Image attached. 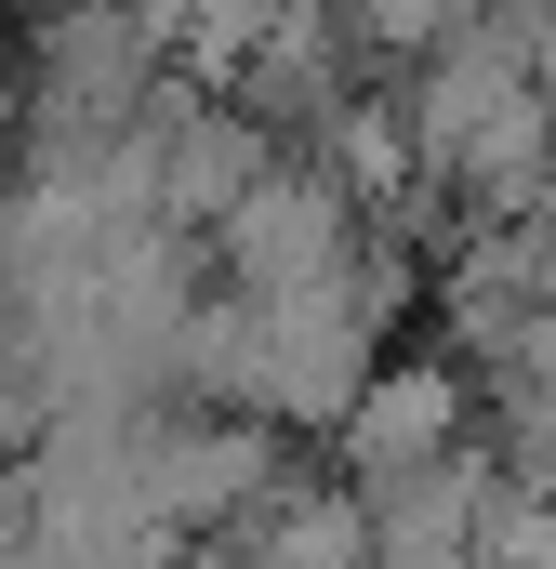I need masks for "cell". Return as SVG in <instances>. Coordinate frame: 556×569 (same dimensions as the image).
Segmentation results:
<instances>
[{"mask_svg":"<svg viewBox=\"0 0 556 569\" xmlns=\"http://www.w3.org/2000/svg\"><path fill=\"white\" fill-rule=\"evenodd\" d=\"M226 252H239V291H331L345 279V199L318 172H278L226 212Z\"/></svg>","mask_w":556,"mask_h":569,"instance_id":"1","label":"cell"},{"mask_svg":"<svg viewBox=\"0 0 556 569\" xmlns=\"http://www.w3.org/2000/svg\"><path fill=\"white\" fill-rule=\"evenodd\" d=\"M345 450H358L371 490H385V477H437V463H464V385H450V371H385V385H358Z\"/></svg>","mask_w":556,"mask_h":569,"instance_id":"2","label":"cell"}]
</instances>
